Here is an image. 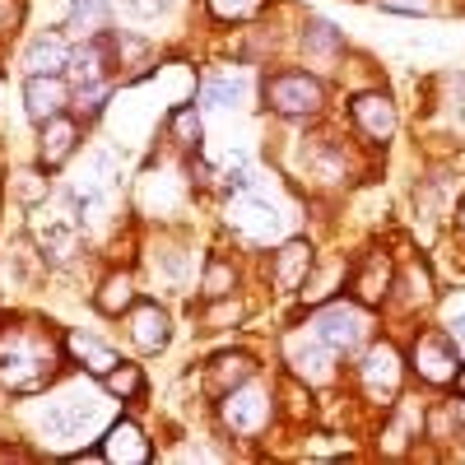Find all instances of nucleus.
Listing matches in <instances>:
<instances>
[{
    "label": "nucleus",
    "mask_w": 465,
    "mask_h": 465,
    "mask_svg": "<svg viewBox=\"0 0 465 465\" xmlns=\"http://www.w3.org/2000/svg\"><path fill=\"white\" fill-rule=\"evenodd\" d=\"M122 410L98 377H84V372H70L61 377L52 391L33 396L28 405V429H24V442H37L43 456H65L70 447H89L98 442V433L112 423V414Z\"/></svg>",
    "instance_id": "1"
},
{
    "label": "nucleus",
    "mask_w": 465,
    "mask_h": 465,
    "mask_svg": "<svg viewBox=\"0 0 465 465\" xmlns=\"http://www.w3.org/2000/svg\"><path fill=\"white\" fill-rule=\"evenodd\" d=\"M70 377L61 326L43 312H0V396L33 401Z\"/></svg>",
    "instance_id": "2"
},
{
    "label": "nucleus",
    "mask_w": 465,
    "mask_h": 465,
    "mask_svg": "<svg viewBox=\"0 0 465 465\" xmlns=\"http://www.w3.org/2000/svg\"><path fill=\"white\" fill-rule=\"evenodd\" d=\"M256 107L275 126H317L335 116V84L322 80L317 70L298 65L293 56L270 61L256 70Z\"/></svg>",
    "instance_id": "3"
},
{
    "label": "nucleus",
    "mask_w": 465,
    "mask_h": 465,
    "mask_svg": "<svg viewBox=\"0 0 465 465\" xmlns=\"http://www.w3.org/2000/svg\"><path fill=\"white\" fill-rule=\"evenodd\" d=\"M344 386H349V401L359 410H368L372 419L386 414L405 391H410V363H405V344L396 331H377L354 359L344 368Z\"/></svg>",
    "instance_id": "4"
},
{
    "label": "nucleus",
    "mask_w": 465,
    "mask_h": 465,
    "mask_svg": "<svg viewBox=\"0 0 465 465\" xmlns=\"http://www.w3.org/2000/svg\"><path fill=\"white\" fill-rule=\"evenodd\" d=\"M210 414V429L228 442V447H242V442H265L270 433L280 429V386L270 372H256L238 386H228L223 396L205 401Z\"/></svg>",
    "instance_id": "5"
},
{
    "label": "nucleus",
    "mask_w": 465,
    "mask_h": 465,
    "mask_svg": "<svg viewBox=\"0 0 465 465\" xmlns=\"http://www.w3.org/2000/svg\"><path fill=\"white\" fill-rule=\"evenodd\" d=\"M201 256H205V242L191 232V223H159L153 232H144L135 261H140V275L163 298L168 293H186L191 298L196 275H201Z\"/></svg>",
    "instance_id": "6"
},
{
    "label": "nucleus",
    "mask_w": 465,
    "mask_h": 465,
    "mask_svg": "<svg viewBox=\"0 0 465 465\" xmlns=\"http://www.w3.org/2000/svg\"><path fill=\"white\" fill-rule=\"evenodd\" d=\"M344 131L354 135L363 149H372L377 159H386V149H391L405 131V107L396 98V89H386L381 80L372 84H359V89H344V103H335Z\"/></svg>",
    "instance_id": "7"
},
{
    "label": "nucleus",
    "mask_w": 465,
    "mask_h": 465,
    "mask_svg": "<svg viewBox=\"0 0 465 465\" xmlns=\"http://www.w3.org/2000/svg\"><path fill=\"white\" fill-rule=\"evenodd\" d=\"M275 359H280V372L298 377L302 386H312L317 396L344 391V368L349 363L307 322H289V326L275 331Z\"/></svg>",
    "instance_id": "8"
},
{
    "label": "nucleus",
    "mask_w": 465,
    "mask_h": 465,
    "mask_svg": "<svg viewBox=\"0 0 465 465\" xmlns=\"http://www.w3.org/2000/svg\"><path fill=\"white\" fill-rule=\"evenodd\" d=\"M438 298H442V284H438L433 261L414 247H405V252H396V280H391V298H386L381 326L401 335L405 326L433 317Z\"/></svg>",
    "instance_id": "9"
},
{
    "label": "nucleus",
    "mask_w": 465,
    "mask_h": 465,
    "mask_svg": "<svg viewBox=\"0 0 465 465\" xmlns=\"http://www.w3.org/2000/svg\"><path fill=\"white\" fill-rule=\"evenodd\" d=\"M401 344H405V363H410V381L429 396H447L451 381H456V368H460V354L451 335L442 331L438 317H423L414 326L401 331Z\"/></svg>",
    "instance_id": "10"
},
{
    "label": "nucleus",
    "mask_w": 465,
    "mask_h": 465,
    "mask_svg": "<svg viewBox=\"0 0 465 465\" xmlns=\"http://www.w3.org/2000/svg\"><path fill=\"white\" fill-rule=\"evenodd\" d=\"M289 56H293L298 65H307V70H317L322 80L340 84L349 56H354V43H349V33H344L335 19L298 5L293 28H289Z\"/></svg>",
    "instance_id": "11"
},
{
    "label": "nucleus",
    "mask_w": 465,
    "mask_h": 465,
    "mask_svg": "<svg viewBox=\"0 0 465 465\" xmlns=\"http://www.w3.org/2000/svg\"><path fill=\"white\" fill-rule=\"evenodd\" d=\"M302 322L312 326L344 363L354 359L359 349L381 331V312H372V307H363L359 298H349V293H335V298H326V302H317V307H307Z\"/></svg>",
    "instance_id": "12"
},
{
    "label": "nucleus",
    "mask_w": 465,
    "mask_h": 465,
    "mask_svg": "<svg viewBox=\"0 0 465 465\" xmlns=\"http://www.w3.org/2000/svg\"><path fill=\"white\" fill-rule=\"evenodd\" d=\"M322 256V242L312 238V232H289V238H280L275 247L261 252V275H256V289H265L270 298H289L298 302L307 275H312V265Z\"/></svg>",
    "instance_id": "13"
},
{
    "label": "nucleus",
    "mask_w": 465,
    "mask_h": 465,
    "mask_svg": "<svg viewBox=\"0 0 465 465\" xmlns=\"http://www.w3.org/2000/svg\"><path fill=\"white\" fill-rule=\"evenodd\" d=\"M122 335H126V344H131V354L135 359H159V354H168L173 349V340H177V312H173V302L163 298V293H140L135 298V307L122 317Z\"/></svg>",
    "instance_id": "14"
},
{
    "label": "nucleus",
    "mask_w": 465,
    "mask_h": 465,
    "mask_svg": "<svg viewBox=\"0 0 465 465\" xmlns=\"http://www.w3.org/2000/svg\"><path fill=\"white\" fill-rule=\"evenodd\" d=\"M391 280H396V252L386 238H368L359 252H349V275H344V293L359 298L372 312H386L391 298Z\"/></svg>",
    "instance_id": "15"
},
{
    "label": "nucleus",
    "mask_w": 465,
    "mask_h": 465,
    "mask_svg": "<svg viewBox=\"0 0 465 465\" xmlns=\"http://www.w3.org/2000/svg\"><path fill=\"white\" fill-rule=\"evenodd\" d=\"M196 103L205 112H247L256 103V70L238 61H210L196 80Z\"/></svg>",
    "instance_id": "16"
},
{
    "label": "nucleus",
    "mask_w": 465,
    "mask_h": 465,
    "mask_svg": "<svg viewBox=\"0 0 465 465\" xmlns=\"http://www.w3.org/2000/svg\"><path fill=\"white\" fill-rule=\"evenodd\" d=\"M89 140H94V126L80 122L74 112H61V116H52V122L33 126V159L43 163L52 177H61V173L84 153Z\"/></svg>",
    "instance_id": "17"
},
{
    "label": "nucleus",
    "mask_w": 465,
    "mask_h": 465,
    "mask_svg": "<svg viewBox=\"0 0 465 465\" xmlns=\"http://www.w3.org/2000/svg\"><path fill=\"white\" fill-rule=\"evenodd\" d=\"M460 196H465V168L456 159H438L414 182V214L423 223H433V228H447Z\"/></svg>",
    "instance_id": "18"
},
{
    "label": "nucleus",
    "mask_w": 465,
    "mask_h": 465,
    "mask_svg": "<svg viewBox=\"0 0 465 465\" xmlns=\"http://www.w3.org/2000/svg\"><path fill=\"white\" fill-rule=\"evenodd\" d=\"M144 293V275H140V261H107L94 284H89V307H94V317L103 322H122L135 298Z\"/></svg>",
    "instance_id": "19"
},
{
    "label": "nucleus",
    "mask_w": 465,
    "mask_h": 465,
    "mask_svg": "<svg viewBox=\"0 0 465 465\" xmlns=\"http://www.w3.org/2000/svg\"><path fill=\"white\" fill-rule=\"evenodd\" d=\"M256 372H265V363H261V354L252 344H242V340H228V344H219L210 359H201V368H196V386H201V396L205 401H214V396H223L228 386H238V381H247V377H256Z\"/></svg>",
    "instance_id": "20"
},
{
    "label": "nucleus",
    "mask_w": 465,
    "mask_h": 465,
    "mask_svg": "<svg viewBox=\"0 0 465 465\" xmlns=\"http://www.w3.org/2000/svg\"><path fill=\"white\" fill-rule=\"evenodd\" d=\"M98 451H103V465H149L159 456V447H153V438L135 410L112 414V423L98 433Z\"/></svg>",
    "instance_id": "21"
},
{
    "label": "nucleus",
    "mask_w": 465,
    "mask_h": 465,
    "mask_svg": "<svg viewBox=\"0 0 465 465\" xmlns=\"http://www.w3.org/2000/svg\"><path fill=\"white\" fill-rule=\"evenodd\" d=\"M70 52H74V37L61 24H47V28L24 33V43L15 47V61H19V74H65Z\"/></svg>",
    "instance_id": "22"
},
{
    "label": "nucleus",
    "mask_w": 465,
    "mask_h": 465,
    "mask_svg": "<svg viewBox=\"0 0 465 465\" xmlns=\"http://www.w3.org/2000/svg\"><path fill=\"white\" fill-rule=\"evenodd\" d=\"M61 340H65V359H70V372H84V377H107L116 363H122V344H112L107 335L89 331V326H61Z\"/></svg>",
    "instance_id": "23"
},
{
    "label": "nucleus",
    "mask_w": 465,
    "mask_h": 465,
    "mask_svg": "<svg viewBox=\"0 0 465 465\" xmlns=\"http://www.w3.org/2000/svg\"><path fill=\"white\" fill-rule=\"evenodd\" d=\"M159 144L182 153V159H191V153L205 149V107L196 103V94L163 107V116H159Z\"/></svg>",
    "instance_id": "24"
},
{
    "label": "nucleus",
    "mask_w": 465,
    "mask_h": 465,
    "mask_svg": "<svg viewBox=\"0 0 465 465\" xmlns=\"http://www.w3.org/2000/svg\"><path fill=\"white\" fill-rule=\"evenodd\" d=\"M52 196H56V177L37 163V159L0 168V201H5L10 210L28 214V210H37V205H47Z\"/></svg>",
    "instance_id": "25"
},
{
    "label": "nucleus",
    "mask_w": 465,
    "mask_h": 465,
    "mask_svg": "<svg viewBox=\"0 0 465 465\" xmlns=\"http://www.w3.org/2000/svg\"><path fill=\"white\" fill-rule=\"evenodd\" d=\"M70 98H74V84L65 74H19V107L28 126H43L52 116L70 112Z\"/></svg>",
    "instance_id": "26"
},
{
    "label": "nucleus",
    "mask_w": 465,
    "mask_h": 465,
    "mask_svg": "<svg viewBox=\"0 0 465 465\" xmlns=\"http://www.w3.org/2000/svg\"><path fill=\"white\" fill-rule=\"evenodd\" d=\"M65 80H70V84L122 80V52H116V28H107V33H98V37H84V43H74Z\"/></svg>",
    "instance_id": "27"
},
{
    "label": "nucleus",
    "mask_w": 465,
    "mask_h": 465,
    "mask_svg": "<svg viewBox=\"0 0 465 465\" xmlns=\"http://www.w3.org/2000/svg\"><path fill=\"white\" fill-rule=\"evenodd\" d=\"M289 0H196V15L214 33H238L247 24H261L270 15H280Z\"/></svg>",
    "instance_id": "28"
},
{
    "label": "nucleus",
    "mask_w": 465,
    "mask_h": 465,
    "mask_svg": "<svg viewBox=\"0 0 465 465\" xmlns=\"http://www.w3.org/2000/svg\"><path fill=\"white\" fill-rule=\"evenodd\" d=\"M252 293H232V298H191V322H196V331L201 335H210V331H223V335H232V331H242V326H252Z\"/></svg>",
    "instance_id": "29"
},
{
    "label": "nucleus",
    "mask_w": 465,
    "mask_h": 465,
    "mask_svg": "<svg viewBox=\"0 0 465 465\" xmlns=\"http://www.w3.org/2000/svg\"><path fill=\"white\" fill-rule=\"evenodd\" d=\"M344 275H349V252H326V247H322L312 275H307V284H302V293H298V307L307 312V307H317V302L344 293Z\"/></svg>",
    "instance_id": "30"
},
{
    "label": "nucleus",
    "mask_w": 465,
    "mask_h": 465,
    "mask_svg": "<svg viewBox=\"0 0 465 465\" xmlns=\"http://www.w3.org/2000/svg\"><path fill=\"white\" fill-rule=\"evenodd\" d=\"M122 24L116 15V0H65V15H61V28L74 37V43H84V37H98L107 28Z\"/></svg>",
    "instance_id": "31"
},
{
    "label": "nucleus",
    "mask_w": 465,
    "mask_h": 465,
    "mask_svg": "<svg viewBox=\"0 0 465 465\" xmlns=\"http://www.w3.org/2000/svg\"><path fill=\"white\" fill-rule=\"evenodd\" d=\"M103 391L122 405V410H140L149 401V372L140 359H122L107 377H103Z\"/></svg>",
    "instance_id": "32"
},
{
    "label": "nucleus",
    "mask_w": 465,
    "mask_h": 465,
    "mask_svg": "<svg viewBox=\"0 0 465 465\" xmlns=\"http://www.w3.org/2000/svg\"><path fill=\"white\" fill-rule=\"evenodd\" d=\"M116 15L131 28H153V24H168L182 15H196V0H116Z\"/></svg>",
    "instance_id": "33"
},
{
    "label": "nucleus",
    "mask_w": 465,
    "mask_h": 465,
    "mask_svg": "<svg viewBox=\"0 0 465 465\" xmlns=\"http://www.w3.org/2000/svg\"><path fill=\"white\" fill-rule=\"evenodd\" d=\"M116 94H122V80H94V84H74V98H70V112L89 122L94 131L103 126V116L112 112Z\"/></svg>",
    "instance_id": "34"
},
{
    "label": "nucleus",
    "mask_w": 465,
    "mask_h": 465,
    "mask_svg": "<svg viewBox=\"0 0 465 465\" xmlns=\"http://www.w3.org/2000/svg\"><path fill=\"white\" fill-rule=\"evenodd\" d=\"M359 5H372L391 19H442L456 15V0H359Z\"/></svg>",
    "instance_id": "35"
},
{
    "label": "nucleus",
    "mask_w": 465,
    "mask_h": 465,
    "mask_svg": "<svg viewBox=\"0 0 465 465\" xmlns=\"http://www.w3.org/2000/svg\"><path fill=\"white\" fill-rule=\"evenodd\" d=\"M28 15H33V0H0V61L24 43Z\"/></svg>",
    "instance_id": "36"
},
{
    "label": "nucleus",
    "mask_w": 465,
    "mask_h": 465,
    "mask_svg": "<svg viewBox=\"0 0 465 465\" xmlns=\"http://www.w3.org/2000/svg\"><path fill=\"white\" fill-rule=\"evenodd\" d=\"M447 232H451V242L465 252V196L456 201V210H451V219H447Z\"/></svg>",
    "instance_id": "37"
},
{
    "label": "nucleus",
    "mask_w": 465,
    "mask_h": 465,
    "mask_svg": "<svg viewBox=\"0 0 465 465\" xmlns=\"http://www.w3.org/2000/svg\"><path fill=\"white\" fill-rule=\"evenodd\" d=\"M451 401V414H456V429L465 433V396H447Z\"/></svg>",
    "instance_id": "38"
},
{
    "label": "nucleus",
    "mask_w": 465,
    "mask_h": 465,
    "mask_svg": "<svg viewBox=\"0 0 465 465\" xmlns=\"http://www.w3.org/2000/svg\"><path fill=\"white\" fill-rule=\"evenodd\" d=\"M447 396H465V363L456 368V381H451V391Z\"/></svg>",
    "instance_id": "39"
},
{
    "label": "nucleus",
    "mask_w": 465,
    "mask_h": 465,
    "mask_svg": "<svg viewBox=\"0 0 465 465\" xmlns=\"http://www.w3.org/2000/svg\"><path fill=\"white\" fill-rule=\"evenodd\" d=\"M456 15H465V0H456Z\"/></svg>",
    "instance_id": "40"
}]
</instances>
